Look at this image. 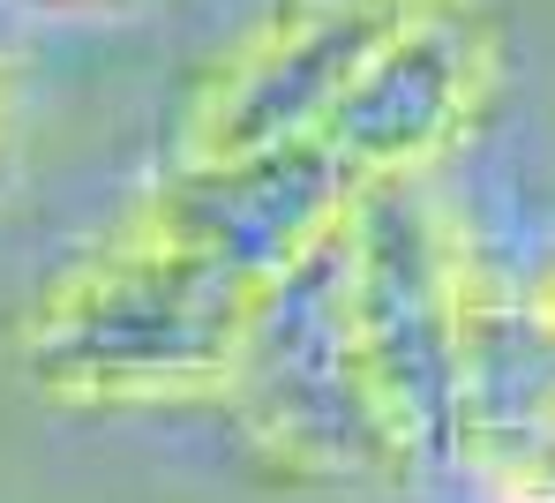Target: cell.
Listing matches in <instances>:
<instances>
[{"instance_id":"6da1fadb","label":"cell","mask_w":555,"mask_h":503,"mask_svg":"<svg viewBox=\"0 0 555 503\" xmlns=\"http://www.w3.org/2000/svg\"><path fill=\"white\" fill-rule=\"evenodd\" d=\"M511 99L488 0H428L353 113L256 158H151L15 308V369L61 413H225L285 294L375 196L459 181Z\"/></svg>"},{"instance_id":"7a4b0ae2","label":"cell","mask_w":555,"mask_h":503,"mask_svg":"<svg viewBox=\"0 0 555 503\" xmlns=\"http://www.w3.org/2000/svg\"><path fill=\"white\" fill-rule=\"evenodd\" d=\"M225 421L331 496H421L526 428L511 279L459 181L375 196L285 294Z\"/></svg>"},{"instance_id":"3957f363","label":"cell","mask_w":555,"mask_h":503,"mask_svg":"<svg viewBox=\"0 0 555 503\" xmlns=\"http://www.w3.org/2000/svg\"><path fill=\"white\" fill-rule=\"evenodd\" d=\"M428 0H263L188 76L166 158H256L338 128Z\"/></svg>"},{"instance_id":"277c9868","label":"cell","mask_w":555,"mask_h":503,"mask_svg":"<svg viewBox=\"0 0 555 503\" xmlns=\"http://www.w3.org/2000/svg\"><path fill=\"white\" fill-rule=\"evenodd\" d=\"M511 338H518V376H526V428L555 405V248L511 279ZM518 428V436H526ZM511 436V443H518ZM503 443V451H511ZM495 451V459H503Z\"/></svg>"},{"instance_id":"5b68a950","label":"cell","mask_w":555,"mask_h":503,"mask_svg":"<svg viewBox=\"0 0 555 503\" xmlns=\"http://www.w3.org/2000/svg\"><path fill=\"white\" fill-rule=\"evenodd\" d=\"M480 503H555V436H526L495 466L473 474Z\"/></svg>"},{"instance_id":"8992f818","label":"cell","mask_w":555,"mask_h":503,"mask_svg":"<svg viewBox=\"0 0 555 503\" xmlns=\"http://www.w3.org/2000/svg\"><path fill=\"white\" fill-rule=\"evenodd\" d=\"M23 136H30V99H23V68H15V53L0 46V189L15 181Z\"/></svg>"},{"instance_id":"52a82bcc","label":"cell","mask_w":555,"mask_h":503,"mask_svg":"<svg viewBox=\"0 0 555 503\" xmlns=\"http://www.w3.org/2000/svg\"><path fill=\"white\" fill-rule=\"evenodd\" d=\"M38 15H128V8H151V0H23Z\"/></svg>"},{"instance_id":"ba28073f","label":"cell","mask_w":555,"mask_h":503,"mask_svg":"<svg viewBox=\"0 0 555 503\" xmlns=\"http://www.w3.org/2000/svg\"><path fill=\"white\" fill-rule=\"evenodd\" d=\"M526 436H555V405L541 413V421H533V428H526ZM526 436H518V443H526ZM518 443H511V451H518Z\"/></svg>"}]
</instances>
